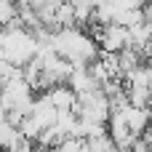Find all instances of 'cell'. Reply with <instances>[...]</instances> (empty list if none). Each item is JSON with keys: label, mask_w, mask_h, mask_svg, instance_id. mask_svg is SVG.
I'll use <instances>...</instances> for the list:
<instances>
[{"label": "cell", "mask_w": 152, "mask_h": 152, "mask_svg": "<svg viewBox=\"0 0 152 152\" xmlns=\"http://www.w3.org/2000/svg\"><path fill=\"white\" fill-rule=\"evenodd\" d=\"M29 118L37 123V128H40V131H45V128H53V126H56L59 112L51 107V102H48V99H45V94H43V96H37V99H35Z\"/></svg>", "instance_id": "obj_1"}, {"label": "cell", "mask_w": 152, "mask_h": 152, "mask_svg": "<svg viewBox=\"0 0 152 152\" xmlns=\"http://www.w3.org/2000/svg\"><path fill=\"white\" fill-rule=\"evenodd\" d=\"M67 86L72 88L75 96H83V94H91V91H99V86L94 83L88 67H72V75L67 77Z\"/></svg>", "instance_id": "obj_2"}, {"label": "cell", "mask_w": 152, "mask_h": 152, "mask_svg": "<svg viewBox=\"0 0 152 152\" xmlns=\"http://www.w3.org/2000/svg\"><path fill=\"white\" fill-rule=\"evenodd\" d=\"M123 120H126L128 134H131L134 139H142V134L152 126L150 112H147V110H136V107H128V110L123 112Z\"/></svg>", "instance_id": "obj_3"}, {"label": "cell", "mask_w": 152, "mask_h": 152, "mask_svg": "<svg viewBox=\"0 0 152 152\" xmlns=\"http://www.w3.org/2000/svg\"><path fill=\"white\" fill-rule=\"evenodd\" d=\"M45 99L51 102V107H53L56 112H72V110H75V102H77V96L72 94L69 86H56V88H51V91L45 94Z\"/></svg>", "instance_id": "obj_4"}, {"label": "cell", "mask_w": 152, "mask_h": 152, "mask_svg": "<svg viewBox=\"0 0 152 152\" xmlns=\"http://www.w3.org/2000/svg\"><path fill=\"white\" fill-rule=\"evenodd\" d=\"M19 142H21L19 128H13L8 120H5V123H0V150H3V152H11Z\"/></svg>", "instance_id": "obj_5"}, {"label": "cell", "mask_w": 152, "mask_h": 152, "mask_svg": "<svg viewBox=\"0 0 152 152\" xmlns=\"http://www.w3.org/2000/svg\"><path fill=\"white\" fill-rule=\"evenodd\" d=\"M72 13H75V27H77V24H91V19H94V5H91V3H72Z\"/></svg>", "instance_id": "obj_6"}, {"label": "cell", "mask_w": 152, "mask_h": 152, "mask_svg": "<svg viewBox=\"0 0 152 152\" xmlns=\"http://www.w3.org/2000/svg\"><path fill=\"white\" fill-rule=\"evenodd\" d=\"M144 21L152 27V3H150V5H144Z\"/></svg>", "instance_id": "obj_7"}, {"label": "cell", "mask_w": 152, "mask_h": 152, "mask_svg": "<svg viewBox=\"0 0 152 152\" xmlns=\"http://www.w3.org/2000/svg\"><path fill=\"white\" fill-rule=\"evenodd\" d=\"M147 67H150V69H152V48H150V51H147Z\"/></svg>", "instance_id": "obj_8"}, {"label": "cell", "mask_w": 152, "mask_h": 152, "mask_svg": "<svg viewBox=\"0 0 152 152\" xmlns=\"http://www.w3.org/2000/svg\"><path fill=\"white\" fill-rule=\"evenodd\" d=\"M147 112H150V120H152V96H150V102H147Z\"/></svg>", "instance_id": "obj_9"}, {"label": "cell", "mask_w": 152, "mask_h": 152, "mask_svg": "<svg viewBox=\"0 0 152 152\" xmlns=\"http://www.w3.org/2000/svg\"><path fill=\"white\" fill-rule=\"evenodd\" d=\"M0 152H3V150H0Z\"/></svg>", "instance_id": "obj_10"}]
</instances>
